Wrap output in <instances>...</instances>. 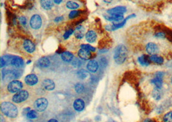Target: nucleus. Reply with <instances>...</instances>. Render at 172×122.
<instances>
[{"mask_svg": "<svg viewBox=\"0 0 172 122\" xmlns=\"http://www.w3.org/2000/svg\"><path fill=\"white\" fill-rule=\"evenodd\" d=\"M104 17L108 21H121L124 19L123 14H110V16H106Z\"/></svg>", "mask_w": 172, "mask_h": 122, "instance_id": "ddd939ff", "label": "nucleus"}, {"mask_svg": "<svg viewBox=\"0 0 172 122\" xmlns=\"http://www.w3.org/2000/svg\"><path fill=\"white\" fill-rule=\"evenodd\" d=\"M159 89H155V90L154 92V96L155 98L156 99H160V95H159Z\"/></svg>", "mask_w": 172, "mask_h": 122, "instance_id": "e433bc0d", "label": "nucleus"}, {"mask_svg": "<svg viewBox=\"0 0 172 122\" xmlns=\"http://www.w3.org/2000/svg\"><path fill=\"white\" fill-rule=\"evenodd\" d=\"M19 21L20 23L22 24L23 27H26L27 24V19L25 16H21L19 18Z\"/></svg>", "mask_w": 172, "mask_h": 122, "instance_id": "f704fd0d", "label": "nucleus"}, {"mask_svg": "<svg viewBox=\"0 0 172 122\" xmlns=\"http://www.w3.org/2000/svg\"><path fill=\"white\" fill-rule=\"evenodd\" d=\"M43 86L48 91H52L55 88V83L50 79H45L43 82Z\"/></svg>", "mask_w": 172, "mask_h": 122, "instance_id": "4468645a", "label": "nucleus"}, {"mask_svg": "<svg viewBox=\"0 0 172 122\" xmlns=\"http://www.w3.org/2000/svg\"><path fill=\"white\" fill-rule=\"evenodd\" d=\"M74 108L76 111H82L84 108V101L82 99H76L74 102Z\"/></svg>", "mask_w": 172, "mask_h": 122, "instance_id": "f8f14e48", "label": "nucleus"}, {"mask_svg": "<svg viewBox=\"0 0 172 122\" xmlns=\"http://www.w3.org/2000/svg\"><path fill=\"white\" fill-rule=\"evenodd\" d=\"M25 81L28 86H34L38 82V78L34 74H30L25 77Z\"/></svg>", "mask_w": 172, "mask_h": 122, "instance_id": "9d476101", "label": "nucleus"}, {"mask_svg": "<svg viewBox=\"0 0 172 122\" xmlns=\"http://www.w3.org/2000/svg\"><path fill=\"white\" fill-rule=\"evenodd\" d=\"M171 83L172 84V77H171Z\"/></svg>", "mask_w": 172, "mask_h": 122, "instance_id": "49530a36", "label": "nucleus"}, {"mask_svg": "<svg viewBox=\"0 0 172 122\" xmlns=\"http://www.w3.org/2000/svg\"><path fill=\"white\" fill-rule=\"evenodd\" d=\"M20 75V71L16 70H5L3 71V79L6 82L15 79L16 78H18Z\"/></svg>", "mask_w": 172, "mask_h": 122, "instance_id": "7ed1b4c3", "label": "nucleus"}, {"mask_svg": "<svg viewBox=\"0 0 172 122\" xmlns=\"http://www.w3.org/2000/svg\"><path fill=\"white\" fill-rule=\"evenodd\" d=\"M73 33H74V30H72V29H70V30H68L65 32V33L63 36V37L65 39H67L70 37V36H71Z\"/></svg>", "mask_w": 172, "mask_h": 122, "instance_id": "c9c22d12", "label": "nucleus"}, {"mask_svg": "<svg viewBox=\"0 0 172 122\" xmlns=\"http://www.w3.org/2000/svg\"><path fill=\"white\" fill-rule=\"evenodd\" d=\"M24 64V61L22 58L18 56H13L11 61V65L16 67H21Z\"/></svg>", "mask_w": 172, "mask_h": 122, "instance_id": "2eb2a0df", "label": "nucleus"}, {"mask_svg": "<svg viewBox=\"0 0 172 122\" xmlns=\"http://www.w3.org/2000/svg\"><path fill=\"white\" fill-rule=\"evenodd\" d=\"M98 63L97 61L94 60L90 61L87 64V69L91 73H95L98 70Z\"/></svg>", "mask_w": 172, "mask_h": 122, "instance_id": "dca6fc26", "label": "nucleus"}, {"mask_svg": "<svg viewBox=\"0 0 172 122\" xmlns=\"http://www.w3.org/2000/svg\"><path fill=\"white\" fill-rule=\"evenodd\" d=\"M77 75H78V77L79 78V79H85L88 77L89 73L87 70L83 69V70H79L77 73Z\"/></svg>", "mask_w": 172, "mask_h": 122, "instance_id": "a878e982", "label": "nucleus"}, {"mask_svg": "<svg viewBox=\"0 0 172 122\" xmlns=\"http://www.w3.org/2000/svg\"><path fill=\"white\" fill-rule=\"evenodd\" d=\"M127 55L128 50L124 45H119L115 49L113 58L117 64H123L126 61Z\"/></svg>", "mask_w": 172, "mask_h": 122, "instance_id": "f03ea898", "label": "nucleus"}, {"mask_svg": "<svg viewBox=\"0 0 172 122\" xmlns=\"http://www.w3.org/2000/svg\"><path fill=\"white\" fill-rule=\"evenodd\" d=\"M0 122H6L2 116H1V118H0Z\"/></svg>", "mask_w": 172, "mask_h": 122, "instance_id": "a19ab883", "label": "nucleus"}, {"mask_svg": "<svg viewBox=\"0 0 172 122\" xmlns=\"http://www.w3.org/2000/svg\"><path fill=\"white\" fill-rule=\"evenodd\" d=\"M41 6L45 10H50L54 7L53 0H41L40 1Z\"/></svg>", "mask_w": 172, "mask_h": 122, "instance_id": "a211bd4d", "label": "nucleus"}, {"mask_svg": "<svg viewBox=\"0 0 172 122\" xmlns=\"http://www.w3.org/2000/svg\"><path fill=\"white\" fill-rule=\"evenodd\" d=\"M85 36H86V39H87V41L90 43H92L95 42V41L97 39L96 33H95V32L93 30L88 31L87 33H86Z\"/></svg>", "mask_w": 172, "mask_h": 122, "instance_id": "aec40b11", "label": "nucleus"}, {"mask_svg": "<svg viewBox=\"0 0 172 122\" xmlns=\"http://www.w3.org/2000/svg\"><path fill=\"white\" fill-rule=\"evenodd\" d=\"M81 12L79 11H72L70 14H69V18L70 19H74L76 17H78L79 14H80Z\"/></svg>", "mask_w": 172, "mask_h": 122, "instance_id": "72a5a7b5", "label": "nucleus"}, {"mask_svg": "<svg viewBox=\"0 0 172 122\" xmlns=\"http://www.w3.org/2000/svg\"><path fill=\"white\" fill-rule=\"evenodd\" d=\"M73 54L69 52H65L61 54L62 60L66 62H70L72 61H73Z\"/></svg>", "mask_w": 172, "mask_h": 122, "instance_id": "b1692460", "label": "nucleus"}, {"mask_svg": "<svg viewBox=\"0 0 172 122\" xmlns=\"http://www.w3.org/2000/svg\"><path fill=\"white\" fill-rule=\"evenodd\" d=\"M139 62V64L142 66H149L150 64V57L147 55H142L140 57H139L138 58Z\"/></svg>", "mask_w": 172, "mask_h": 122, "instance_id": "5701e85b", "label": "nucleus"}, {"mask_svg": "<svg viewBox=\"0 0 172 122\" xmlns=\"http://www.w3.org/2000/svg\"><path fill=\"white\" fill-rule=\"evenodd\" d=\"M29 96L28 91L25 90H21L14 95L12 98V100L14 102L17 104L21 103V102L25 101Z\"/></svg>", "mask_w": 172, "mask_h": 122, "instance_id": "20e7f679", "label": "nucleus"}, {"mask_svg": "<svg viewBox=\"0 0 172 122\" xmlns=\"http://www.w3.org/2000/svg\"><path fill=\"white\" fill-rule=\"evenodd\" d=\"M78 55L81 59L83 60H88L92 56L90 52L84 49H81L78 52Z\"/></svg>", "mask_w": 172, "mask_h": 122, "instance_id": "6ab92c4d", "label": "nucleus"}, {"mask_svg": "<svg viewBox=\"0 0 172 122\" xmlns=\"http://www.w3.org/2000/svg\"><path fill=\"white\" fill-rule=\"evenodd\" d=\"M48 122H58V121L55 120V119H51V120H50Z\"/></svg>", "mask_w": 172, "mask_h": 122, "instance_id": "79ce46f5", "label": "nucleus"}, {"mask_svg": "<svg viewBox=\"0 0 172 122\" xmlns=\"http://www.w3.org/2000/svg\"><path fill=\"white\" fill-rule=\"evenodd\" d=\"M23 47L24 49L28 52V53H32L35 50L36 46L34 43H33L30 40H25L23 42Z\"/></svg>", "mask_w": 172, "mask_h": 122, "instance_id": "9b49d317", "label": "nucleus"}, {"mask_svg": "<svg viewBox=\"0 0 172 122\" xmlns=\"http://www.w3.org/2000/svg\"><path fill=\"white\" fill-rule=\"evenodd\" d=\"M1 111L4 115L11 118H15L18 114L16 106L8 102H4L1 104Z\"/></svg>", "mask_w": 172, "mask_h": 122, "instance_id": "f257e3e1", "label": "nucleus"}, {"mask_svg": "<svg viewBox=\"0 0 172 122\" xmlns=\"http://www.w3.org/2000/svg\"><path fill=\"white\" fill-rule=\"evenodd\" d=\"M163 76L164 73L162 72H157L155 74V77L151 80V83L155 85L157 89H160L162 87Z\"/></svg>", "mask_w": 172, "mask_h": 122, "instance_id": "6e6552de", "label": "nucleus"}, {"mask_svg": "<svg viewBox=\"0 0 172 122\" xmlns=\"http://www.w3.org/2000/svg\"><path fill=\"white\" fill-rule=\"evenodd\" d=\"M63 17H57L55 19V21L56 22H58V21H60L61 20H63Z\"/></svg>", "mask_w": 172, "mask_h": 122, "instance_id": "58836bf2", "label": "nucleus"}, {"mask_svg": "<svg viewBox=\"0 0 172 122\" xmlns=\"http://www.w3.org/2000/svg\"><path fill=\"white\" fill-rule=\"evenodd\" d=\"M127 19H128L126 18V19H125V20H124L123 21H122V22H121V23H118V24H113V26L112 27V30H116V29H118V28H119L123 27L125 24V23H126Z\"/></svg>", "mask_w": 172, "mask_h": 122, "instance_id": "c756f323", "label": "nucleus"}, {"mask_svg": "<svg viewBox=\"0 0 172 122\" xmlns=\"http://www.w3.org/2000/svg\"><path fill=\"white\" fill-rule=\"evenodd\" d=\"M150 59L151 61H152L154 63H156V64H162V63L164 62L163 58H162V57L157 55H151L150 57Z\"/></svg>", "mask_w": 172, "mask_h": 122, "instance_id": "393cba45", "label": "nucleus"}, {"mask_svg": "<svg viewBox=\"0 0 172 122\" xmlns=\"http://www.w3.org/2000/svg\"><path fill=\"white\" fill-rule=\"evenodd\" d=\"M164 122H172V111L166 114L163 118Z\"/></svg>", "mask_w": 172, "mask_h": 122, "instance_id": "2f4dec72", "label": "nucleus"}, {"mask_svg": "<svg viewBox=\"0 0 172 122\" xmlns=\"http://www.w3.org/2000/svg\"><path fill=\"white\" fill-rule=\"evenodd\" d=\"M75 37L78 39H82L83 37V34L81 33H78L75 34Z\"/></svg>", "mask_w": 172, "mask_h": 122, "instance_id": "4c0bfd02", "label": "nucleus"}, {"mask_svg": "<svg viewBox=\"0 0 172 122\" xmlns=\"http://www.w3.org/2000/svg\"><path fill=\"white\" fill-rule=\"evenodd\" d=\"M72 64L74 67H79L82 65V62L81 61L80 59L79 58H76L75 59H74L72 61Z\"/></svg>", "mask_w": 172, "mask_h": 122, "instance_id": "7c9ffc66", "label": "nucleus"}, {"mask_svg": "<svg viewBox=\"0 0 172 122\" xmlns=\"http://www.w3.org/2000/svg\"><path fill=\"white\" fill-rule=\"evenodd\" d=\"M66 6L69 9H72V10H74V9H78L79 7V5L77 3L74 2H68L66 4Z\"/></svg>", "mask_w": 172, "mask_h": 122, "instance_id": "bb28decb", "label": "nucleus"}, {"mask_svg": "<svg viewBox=\"0 0 172 122\" xmlns=\"http://www.w3.org/2000/svg\"><path fill=\"white\" fill-rule=\"evenodd\" d=\"M112 0H104V2H107V3H110Z\"/></svg>", "mask_w": 172, "mask_h": 122, "instance_id": "c03bdc74", "label": "nucleus"}, {"mask_svg": "<svg viewBox=\"0 0 172 122\" xmlns=\"http://www.w3.org/2000/svg\"><path fill=\"white\" fill-rule=\"evenodd\" d=\"M126 11V8L125 7L119 6L114 7L112 9H110L107 11L110 14H124Z\"/></svg>", "mask_w": 172, "mask_h": 122, "instance_id": "f3484780", "label": "nucleus"}, {"mask_svg": "<svg viewBox=\"0 0 172 122\" xmlns=\"http://www.w3.org/2000/svg\"><path fill=\"white\" fill-rule=\"evenodd\" d=\"M81 27H81V25H79V26H78L77 28H76V30H79V29H80Z\"/></svg>", "mask_w": 172, "mask_h": 122, "instance_id": "a18cd8bd", "label": "nucleus"}, {"mask_svg": "<svg viewBox=\"0 0 172 122\" xmlns=\"http://www.w3.org/2000/svg\"><path fill=\"white\" fill-rule=\"evenodd\" d=\"M27 118L29 119H36L37 117V114L36 111L30 110V111H28L27 113Z\"/></svg>", "mask_w": 172, "mask_h": 122, "instance_id": "cd10ccee", "label": "nucleus"}, {"mask_svg": "<svg viewBox=\"0 0 172 122\" xmlns=\"http://www.w3.org/2000/svg\"><path fill=\"white\" fill-rule=\"evenodd\" d=\"M13 56L12 55H5L1 58V67H3L7 65L11 64V61Z\"/></svg>", "mask_w": 172, "mask_h": 122, "instance_id": "4be33fe9", "label": "nucleus"}, {"mask_svg": "<svg viewBox=\"0 0 172 122\" xmlns=\"http://www.w3.org/2000/svg\"><path fill=\"white\" fill-rule=\"evenodd\" d=\"M48 100L45 98H40L36 100L34 103V107L37 111L43 112L44 111L48 106Z\"/></svg>", "mask_w": 172, "mask_h": 122, "instance_id": "0eeeda50", "label": "nucleus"}, {"mask_svg": "<svg viewBox=\"0 0 172 122\" xmlns=\"http://www.w3.org/2000/svg\"><path fill=\"white\" fill-rule=\"evenodd\" d=\"M144 122H153V121H152L151 120H150V119H149V118H148V119H146V120L144 121Z\"/></svg>", "mask_w": 172, "mask_h": 122, "instance_id": "37998d69", "label": "nucleus"}, {"mask_svg": "<svg viewBox=\"0 0 172 122\" xmlns=\"http://www.w3.org/2000/svg\"><path fill=\"white\" fill-rule=\"evenodd\" d=\"M42 19L39 14H34L30 20V25L34 30H38L42 26Z\"/></svg>", "mask_w": 172, "mask_h": 122, "instance_id": "423d86ee", "label": "nucleus"}, {"mask_svg": "<svg viewBox=\"0 0 172 122\" xmlns=\"http://www.w3.org/2000/svg\"><path fill=\"white\" fill-rule=\"evenodd\" d=\"M53 1H54V3L57 5H59L62 2V0H53Z\"/></svg>", "mask_w": 172, "mask_h": 122, "instance_id": "ea45409f", "label": "nucleus"}, {"mask_svg": "<svg viewBox=\"0 0 172 122\" xmlns=\"http://www.w3.org/2000/svg\"><path fill=\"white\" fill-rule=\"evenodd\" d=\"M84 89V85L81 84V83H78V84L75 86V90L78 93H81V92H83Z\"/></svg>", "mask_w": 172, "mask_h": 122, "instance_id": "c85d7f7f", "label": "nucleus"}, {"mask_svg": "<svg viewBox=\"0 0 172 122\" xmlns=\"http://www.w3.org/2000/svg\"><path fill=\"white\" fill-rule=\"evenodd\" d=\"M22 87H23V84L21 82L14 80L9 83L7 87V89L9 92H13V93H16V92L21 90Z\"/></svg>", "mask_w": 172, "mask_h": 122, "instance_id": "39448f33", "label": "nucleus"}, {"mask_svg": "<svg viewBox=\"0 0 172 122\" xmlns=\"http://www.w3.org/2000/svg\"><path fill=\"white\" fill-rule=\"evenodd\" d=\"M81 49H84L86 50H88L90 52H95V48L89 45H82L81 46Z\"/></svg>", "mask_w": 172, "mask_h": 122, "instance_id": "473e14b6", "label": "nucleus"}, {"mask_svg": "<svg viewBox=\"0 0 172 122\" xmlns=\"http://www.w3.org/2000/svg\"><path fill=\"white\" fill-rule=\"evenodd\" d=\"M146 49L148 53H149V54L151 55L157 54L159 51V48L158 46L154 42H149L148 44H147Z\"/></svg>", "mask_w": 172, "mask_h": 122, "instance_id": "1a4fd4ad", "label": "nucleus"}, {"mask_svg": "<svg viewBox=\"0 0 172 122\" xmlns=\"http://www.w3.org/2000/svg\"><path fill=\"white\" fill-rule=\"evenodd\" d=\"M37 64L39 66L41 67H49L50 64V61L48 57H43L41 58L38 61Z\"/></svg>", "mask_w": 172, "mask_h": 122, "instance_id": "412c9836", "label": "nucleus"}]
</instances>
